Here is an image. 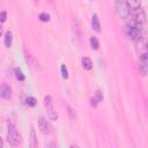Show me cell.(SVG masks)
<instances>
[{
	"label": "cell",
	"mask_w": 148,
	"mask_h": 148,
	"mask_svg": "<svg viewBox=\"0 0 148 148\" xmlns=\"http://www.w3.org/2000/svg\"><path fill=\"white\" fill-rule=\"evenodd\" d=\"M14 73H15V77L18 80V81H23L24 79H25V76H24V74H23V72L18 68V67H16L15 69H14Z\"/></svg>",
	"instance_id": "obj_16"
},
{
	"label": "cell",
	"mask_w": 148,
	"mask_h": 148,
	"mask_svg": "<svg viewBox=\"0 0 148 148\" xmlns=\"http://www.w3.org/2000/svg\"><path fill=\"white\" fill-rule=\"evenodd\" d=\"M126 35L128 38H131L132 40L134 42H138V40H141L142 39V32H141V28H136V27H133V25H126Z\"/></svg>",
	"instance_id": "obj_4"
},
{
	"label": "cell",
	"mask_w": 148,
	"mask_h": 148,
	"mask_svg": "<svg viewBox=\"0 0 148 148\" xmlns=\"http://www.w3.org/2000/svg\"><path fill=\"white\" fill-rule=\"evenodd\" d=\"M127 6L130 7V9H139L141 7V0H126Z\"/></svg>",
	"instance_id": "obj_10"
},
{
	"label": "cell",
	"mask_w": 148,
	"mask_h": 148,
	"mask_svg": "<svg viewBox=\"0 0 148 148\" xmlns=\"http://www.w3.org/2000/svg\"><path fill=\"white\" fill-rule=\"evenodd\" d=\"M25 104L28 106H35L37 104V99L35 97H27L25 98Z\"/></svg>",
	"instance_id": "obj_18"
},
{
	"label": "cell",
	"mask_w": 148,
	"mask_h": 148,
	"mask_svg": "<svg viewBox=\"0 0 148 148\" xmlns=\"http://www.w3.org/2000/svg\"><path fill=\"white\" fill-rule=\"evenodd\" d=\"M7 18V13L6 12H1L0 13V22H5Z\"/></svg>",
	"instance_id": "obj_20"
},
{
	"label": "cell",
	"mask_w": 148,
	"mask_h": 148,
	"mask_svg": "<svg viewBox=\"0 0 148 148\" xmlns=\"http://www.w3.org/2000/svg\"><path fill=\"white\" fill-rule=\"evenodd\" d=\"M44 106L46 108V111H50V110H52V109H53V106H52V98H51V96H46V97L44 98Z\"/></svg>",
	"instance_id": "obj_14"
},
{
	"label": "cell",
	"mask_w": 148,
	"mask_h": 148,
	"mask_svg": "<svg viewBox=\"0 0 148 148\" xmlns=\"http://www.w3.org/2000/svg\"><path fill=\"white\" fill-rule=\"evenodd\" d=\"M89 42H90V46H91V49H94V50H97V49H98V46H99V42H98L97 37L91 36Z\"/></svg>",
	"instance_id": "obj_15"
},
{
	"label": "cell",
	"mask_w": 148,
	"mask_h": 148,
	"mask_svg": "<svg viewBox=\"0 0 148 148\" xmlns=\"http://www.w3.org/2000/svg\"><path fill=\"white\" fill-rule=\"evenodd\" d=\"M29 146H30L31 148H36V147H37V139H36V134H35V130H34V127H31V130H30Z\"/></svg>",
	"instance_id": "obj_11"
},
{
	"label": "cell",
	"mask_w": 148,
	"mask_h": 148,
	"mask_svg": "<svg viewBox=\"0 0 148 148\" xmlns=\"http://www.w3.org/2000/svg\"><path fill=\"white\" fill-rule=\"evenodd\" d=\"M2 145H3V142H2V139H1V136H0V148L2 147Z\"/></svg>",
	"instance_id": "obj_21"
},
{
	"label": "cell",
	"mask_w": 148,
	"mask_h": 148,
	"mask_svg": "<svg viewBox=\"0 0 148 148\" xmlns=\"http://www.w3.org/2000/svg\"><path fill=\"white\" fill-rule=\"evenodd\" d=\"M38 127H39L40 132L44 133V134H50V133H51V125H50V123H49L45 118H43V117H40V118L38 119Z\"/></svg>",
	"instance_id": "obj_5"
},
{
	"label": "cell",
	"mask_w": 148,
	"mask_h": 148,
	"mask_svg": "<svg viewBox=\"0 0 148 148\" xmlns=\"http://www.w3.org/2000/svg\"><path fill=\"white\" fill-rule=\"evenodd\" d=\"M128 25H133L136 28H141L146 23V13L141 8L135 9L134 13L128 15Z\"/></svg>",
	"instance_id": "obj_1"
},
{
	"label": "cell",
	"mask_w": 148,
	"mask_h": 148,
	"mask_svg": "<svg viewBox=\"0 0 148 148\" xmlns=\"http://www.w3.org/2000/svg\"><path fill=\"white\" fill-rule=\"evenodd\" d=\"M2 32H3V30H2V27H1V25H0V36H1V35H2Z\"/></svg>",
	"instance_id": "obj_22"
},
{
	"label": "cell",
	"mask_w": 148,
	"mask_h": 148,
	"mask_svg": "<svg viewBox=\"0 0 148 148\" xmlns=\"http://www.w3.org/2000/svg\"><path fill=\"white\" fill-rule=\"evenodd\" d=\"M60 72H61V76L64 79H68V69H67V67H66L65 64H62L60 66Z\"/></svg>",
	"instance_id": "obj_17"
},
{
	"label": "cell",
	"mask_w": 148,
	"mask_h": 148,
	"mask_svg": "<svg viewBox=\"0 0 148 148\" xmlns=\"http://www.w3.org/2000/svg\"><path fill=\"white\" fill-rule=\"evenodd\" d=\"M7 140L12 146H18L22 141L21 135L15 127L13 123H8V133H7Z\"/></svg>",
	"instance_id": "obj_2"
},
{
	"label": "cell",
	"mask_w": 148,
	"mask_h": 148,
	"mask_svg": "<svg viewBox=\"0 0 148 148\" xmlns=\"http://www.w3.org/2000/svg\"><path fill=\"white\" fill-rule=\"evenodd\" d=\"M10 96H12V88L7 83L1 84V87H0V97L3 98V99H9Z\"/></svg>",
	"instance_id": "obj_6"
},
{
	"label": "cell",
	"mask_w": 148,
	"mask_h": 148,
	"mask_svg": "<svg viewBox=\"0 0 148 148\" xmlns=\"http://www.w3.org/2000/svg\"><path fill=\"white\" fill-rule=\"evenodd\" d=\"M13 43V34L10 31H6L5 32V45L6 47H10Z\"/></svg>",
	"instance_id": "obj_13"
},
{
	"label": "cell",
	"mask_w": 148,
	"mask_h": 148,
	"mask_svg": "<svg viewBox=\"0 0 148 148\" xmlns=\"http://www.w3.org/2000/svg\"><path fill=\"white\" fill-rule=\"evenodd\" d=\"M114 9H116V14L118 15V17L126 20L128 17V15L131 14V9L127 6L126 1L124 0H117L114 3Z\"/></svg>",
	"instance_id": "obj_3"
},
{
	"label": "cell",
	"mask_w": 148,
	"mask_h": 148,
	"mask_svg": "<svg viewBox=\"0 0 148 148\" xmlns=\"http://www.w3.org/2000/svg\"><path fill=\"white\" fill-rule=\"evenodd\" d=\"M147 65H148L147 53L140 54V71H141L142 75H146V72H147Z\"/></svg>",
	"instance_id": "obj_7"
},
{
	"label": "cell",
	"mask_w": 148,
	"mask_h": 148,
	"mask_svg": "<svg viewBox=\"0 0 148 148\" xmlns=\"http://www.w3.org/2000/svg\"><path fill=\"white\" fill-rule=\"evenodd\" d=\"M38 18H39L42 22H47V21H50V15H49L47 13L43 12V13H40V14L38 15Z\"/></svg>",
	"instance_id": "obj_19"
},
{
	"label": "cell",
	"mask_w": 148,
	"mask_h": 148,
	"mask_svg": "<svg viewBox=\"0 0 148 148\" xmlns=\"http://www.w3.org/2000/svg\"><path fill=\"white\" fill-rule=\"evenodd\" d=\"M47 1H49V2H51V1H52V0H47Z\"/></svg>",
	"instance_id": "obj_23"
},
{
	"label": "cell",
	"mask_w": 148,
	"mask_h": 148,
	"mask_svg": "<svg viewBox=\"0 0 148 148\" xmlns=\"http://www.w3.org/2000/svg\"><path fill=\"white\" fill-rule=\"evenodd\" d=\"M91 27H92V29H94L95 31H97V32L101 30L99 18H98V16H97L96 14H94V15H92V17H91Z\"/></svg>",
	"instance_id": "obj_9"
},
{
	"label": "cell",
	"mask_w": 148,
	"mask_h": 148,
	"mask_svg": "<svg viewBox=\"0 0 148 148\" xmlns=\"http://www.w3.org/2000/svg\"><path fill=\"white\" fill-rule=\"evenodd\" d=\"M81 64H82V67H83L84 69H87V71H90V69L92 68V61H91V59H89V58H87V57L82 58Z\"/></svg>",
	"instance_id": "obj_12"
},
{
	"label": "cell",
	"mask_w": 148,
	"mask_h": 148,
	"mask_svg": "<svg viewBox=\"0 0 148 148\" xmlns=\"http://www.w3.org/2000/svg\"><path fill=\"white\" fill-rule=\"evenodd\" d=\"M102 99H103V94H102V91L97 90V91L95 92L94 97L90 99V104H91L92 106H96L99 102H102Z\"/></svg>",
	"instance_id": "obj_8"
}]
</instances>
